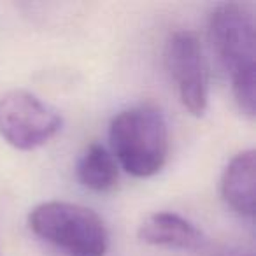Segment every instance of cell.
<instances>
[{"label": "cell", "mask_w": 256, "mask_h": 256, "mask_svg": "<svg viewBox=\"0 0 256 256\" xmlns=\"http://www.w3.org/2000/svg\"><path fill=\"white\" fill-rule=\"evenodd\" d=\"M60 110L28 90L14 88L0 95V137L20 151H34L62 130Z\"/></svg>", "instance_id": "obj_4"}, {"label": "cell", "mask_w": 256, "mask_h": 256, "mask_svg": "<svg viewBox=\"0 0 256 256\" xmlns=\"http://www.w3.org/2000/svg\"><path fill=\"white\" fill-rule=\"evenodd\" d=\"M78 179L84 188L96 193L110 192L118 184V162L106 146L93 142L82 151L76 168Z\"/></svg>", "instance_id": "obj_8"}, {"label": "cell", "mask_w": 256, "mask_h": 256, "mask_svg": "<svg viewBox=\"0 0 256 256\" xmlns=\"http://www.w3.org/2000/svg\"><path fill=\"white\" fill-rule=\"evenodd\" d=\"M209 42L221 67L230 74L232 92L238 109L248 118L256 110L254 16L249 6L226 2L209 16Z\"/></svg>", "instance_id": "obj_1"}, {"label": "cell", "mask_w": 256, "mask_h": 256, "mask_svg": "<svg viewBox=\"0 0 256 256\" xmlns=\"http://www.w3.org/2000/svg\"><path fill=\"white\" fill-rule=\"evenodd\" d=\"M110 153L134 178L146 179L164 168L168 156V126L158 107L140 104L123 109L109 124Z\"/></svg>", "instance_id": "obj_2"}, {"label": "cell", "mask_w": 256, "mask_h": 256, "mask_svg": "<svg viewBox=\"0 0 256 256\" xmlns=\"http://www.w3.org/2000/svg\"><path fill=\"white\" fill-rule=\"evenodd\" d=\"M139 238L148 246L176 251H202L207 248V235L178 212H153L140 223Z\"/></svg>", "instance_id": "obj_6"}, {"label": "cell", "mask_w": 256, "mask_h": 256, "mask_svg": "<svg viewBox=\"0 0 256 256\" xmlns=\"http://www.w3.org/2000/svg\"><path fill=\"white\" fill-rule=\"evenodd\" d=\"M165 65L179 102L192 116H202L209 104V76L196 34L178 30L165 44Z\"/></svg>", "instance_id": "obj_5"}, {"label": "cell", "mask_w": 256, "mask_h": 256, "mask_svg": "<svg viewBox=\"0 0 256 256\" xmlns=\"http://www.w3.org/2000/svg\"><path fill=\"white\" fill-rule=\"evenodd\" d=\"M28 228L67 256H106L109 232L104 220L90 207L51 200L28 212Z\"/></svg>", "instance_id": "obj_3"}, {"label": "cell", "mask_w": 256, "mask_h": 256, "mask_svg": "<svg viewBox=\"0 0 256 256\" xmlns=\"http://www.w3.org/2000/svg\"><path fill=\"white\" fill-rule=\"evenodd\" d=\"M254 151L235 154L221 176V198L234 212L242 218L254 214Z\"/></svg>", "instance_id": "obj_7"}, {"label": "cell", "mask_w": 256, "mask_h": 256, "mask_svg": "<svg viewBox=\"0 0 256 256\" xmlns=\"http://www.w3.org/2000/svg\"><path fill=\"white\" fill-rule=\"evenodd\" d=\"M0 256H2V246H0Z\"/></svg>", "instance_id": "obj_9"}]
</instances>
